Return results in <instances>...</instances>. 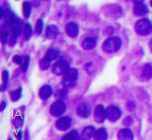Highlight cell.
Listing matches in <instances>:
<instances>
[{
  "mask_svg": "<svg viewBox=\"0 0 152 140\" xmlns=\"http://www.w3.org/2000/svg\"><path fill=\"white\" fill-rule=\"evenodd\" d=\"M7 16V27L9 29L11 30L12 35H15L16 37L21 32V20L15 15V13L10 12Z\"/></svg>",
  "mask_w": 152,
  "mask_h": 140,
  "instance_id": "cell-1",
  "label": "cell"
},
{
  "mask_svg": "<svg viewBox=\"0 0 152 140\" xmlns=\"http://www.w3.org/2000/svg\"><path fill=\"white\" fill-rule=\"evenodd\" d=\"M79 78V72L75 68H70L66 73L63 75V79L61 80V84L66 88H73L77 84Z\"/></svg>",
  "mask_w": 152,
  "mask_h": 140,
  "instance_id": "cell-2",
  "label": "cell"
},
{
  "mask_svg": "<svg viewBox=\"0 0 152 140\" xmlns=\"http://www.w3.org/2000/svg\"><path fill=\"white\" fill-rule=\"evenodd\" d=\"M121 45H122V41L120 37H112L104 41L103 44V48L106 52L114 53L120 50Z\"/></svg>",
  "mask_w": 152,
  "mask_h": 140,
  "instance_id": "cell-3",
  "label": "cell"
},
{
  "mask_svg": "<svg viewBox=\"0 0 152 140\" xmlns=\"http://www.w3.org/2000/svg\"><path fill=\"white\" fill-rule=\"evenodd\" d=\"M135 30L140 36H147L152 32V23L148 19H142L135 24Z\"/></svg>",
  "mask_w": 152,
  "mask_h": 140,
  "instance_id": "cell-4",
  "label": "cell"
},
{
  "mask_svg": "<svg viewBox=\"0 0 152 140\" xmlns=\"http://www.w3.org/2000/svg\"><path fill=\"white\" fill-rule=\"evenodd\" d=\"M69 70H70V64L64 59H61L58 61L52 67V71L56 75H64Z\"/></svg>",
  "mask_w": 152,
  "mask_h": 140,
  "instance_id": "cell-5",
  "label": "cell"
},
{
  "mask_svg": "<svg viewBox=\"0 0 152 140\" xmlns=\"http://www.w3.org/2000/svg\"><path fill=\"white\" fill-rule=\"evenodd\" d=\"M66 109V103L61 100H58L50 106V112L53 117H59L64 114Z\"/></svg>",
  "mask_w": 152,
  "mask_h": 140,
  "instance_id": "cell-6",
  "label": "cell"
},
{
  "mask_svg": "<svg viewBox=\"0 0 152 140\" xmlns=\"http://www.w3.org/2000/svg\"><path fill=\"white\" fill-rule=\"evenodd\" d=\"M106 115L110 122H117L121 117V110L116 105H111L106 108Z\"/></svg>",
  "mask_w": 152,
  "mask_h": 140,
  "instance_id": "cell-7",
  "label": "cell"
},
{
  "mask_svg": "<svg viewBox=\"0 0 152 140\" xmlns=\"http://www.w3.org/2000/svg\"><path fill=\"white\" fill-rule=\"evenodd\" d=\"M91 106L88 103H83L77 107V115L82 118H88L91 114Z\"/></svg>",
  "mask_w": 152,
  "mask_h": 140,
  "instance_id": "cell-8",
  "label": "cell"
},
{
  "mask_svg": "<svg viewBox=\"0 0 152 140\" xmlns=\"http://www.w3.org/2000/svg\"><path fill=\"white\" fill-rule=\"evenodd\" d=\"M94 118L98 123H102L105 121L107 115H106V109L104 107V105H99L96 107L94 112Z\"/></svg>",
  "mask_w": 152,
  "mask_h": 140,
  "instance_id": "cell-9",
  "label": "cell"
},
{
  "mask_svg": "<svg viewBox=\"0 0 152 140\" xmlns=\"http://www.w3.org/2000/svg\"><path fill=\"white\" fill-rule=\"evenodd\" d=\"M71 118L69 117H63L59 118L57 122H56V127L59 130L61 131H66L68 129L70 128L71 125Z\"/></svg>",
  "mask_w": 152,
  "mask_h": 140,
  "instance_id": "cell-10",
  "label": "cell"
},
{
  "mask_svg": "<svg viewBox=\"0 0 152 140\" xmlns=\"http://www.w3.org/2000/svg\"><path fill=\"white\" fill-rule=\"evenodd\" d=\"M66 33L70 37H76L79 32V25L75 22H70L66 26Z\"/></svg>",
  "mask_w": 152,
  "mask_h": 140,
  "instance_id": "cell-11",
  "label": "cell"
},
{
  "mask_svg": "<svg viewBox=\"0 0 152 140\" xmlns=\"http://www.w3.org/2000/svg\"><path fill=\"white\" fill-rule=\"evenodd\" d=\"M59 34V29L54 24H50L47 26L45 30V37L49 39H53L58 37Z\"/></svg>",
  "mask_w": 152,
  "mask_h": 140,
  "instance_id": "cell-12",
  "label": "cell"
},
{
  "mask_svg": "<svg viewBox=\"0 0 152 140\" xmlns=\"http://www.w3.org/2000/svg\"><path fill=\"white\" fill-rule=\"evenodd\" d=\"M52 93H53V88H52V87L50 86V85H44L41 88V90H40L39 96L41 97V99L45 100L50 98Z\"/></svg>",
  "mask_w": 152,
  "mask_h": 140,
  "instance_id": "cell-13",
  "label": "cell"
},
{
  "mask_svg": "<svg viewBox=\"0 0 152 140\" xmlns=\"http://www.w3.org/2000/svg\"><path fill=\"white\" fill-rule=\"evenodd\" d=\"M96 132V130L94 126H91V125L87 126L83 131L81 139H91L92 137H95Z\"/></svg>",
  "mask_w": 152,
  "mask_h": 140,
  "instance_id": "cell-14",
  "label": "cell"
},
{
  "mask_svg": "<svg viewBox=\"0 0 152 140\" xmlns=\"http://www.w3.org/2000/svg\"><path fill=\"white\" fill-rule=\"evenodd\" d=\"M149 12V8L148 7L143 4V3H140V4H137L134 8V13L137 16H143L146 15Z\"/></svg>",
  "mask_w": 152,
  "mask_h": 140,
  "instance_id": "cell-15",
  "label": "cell"
},
{
  "mask_svg": "<svg viewBox=\"0 0 152 140\" xmlns=\"http://www.w3.org/2000/svg\"><path fill=\"white\" fill-rule=\"evenodd\" d=\"M118 139L120 140H132L134 139V134L129 129H121L118 132Z\"/></svg>",
  "mask_w": 152,
  "mask_h": 140,
  "instance_id": "cell-16",
  "label": "cell"
},
{
  "mask_svg": "<svg viewBox=\"0 0 152 140\" xmlns=\"http://www.w3.org/2000/svg\"><path fill=\"white\" fill-rule=\"evenodd\" d=\"M96 41L91 37H88L85 38L82 43L83 48L86 50H92L96 47Z\"/></svg>",
  "mask_w": 152,
  "mask_h": 140,
  "instance_id": "cell-17",
  "label": "cell"
},
{
  "mask_svg": "<svg viewBox=\"0 0 152 140\" xmlns=\"http://www.w3.org/2000/svg\"><path fill=\"white\" fill-rule=\"evenodd\" d=\"M60 51L58 47L52 46L50 47V49H48L46 54H45V57L47 59H49L50 61L55 60L56 59H58V57L59 56Z\"/></svg>",
  "mask_w": 152,
  "mask_h": 140,
  "instance_id": "cell-18",
  "label": "cell"
},
{
  "mask_svg": "<svg viewBox=\"0 0 152 140\" xmlns=\"http://www.w3.org/2000/svg\"><path fill=\"white\" fill-rule=\"evenodd\" d=\"M142 77L143 79L148 80L152 78V63H148L145 65L142 72Z\"/></svg>",
  "mask_w": 152,
  "mask_h": 140,
  "instance_id": "cell-19",
  "label": "cell"
},
{
  "mask_svg": "<svg viewBox=\"0 0 152 140\" xmlns=\"http://www.w3.org/2000/svg\"><path fill=\"white\" fill-rule=\"evenodd\" d=\"M2 79H3V84L1 85V91L5 92L7 88V84H8L9 80V72L8 70H3L2 73Z\"/></svg>",
  "mask_w": 152,
  "mask_h": 140,
  "instance_id": "cell-20",
  "label": "cell"
},
{
  "mask_svg": "<svg viewBox=\"0 0 152 140\" xmlns=\"http://www.w3.org/2000/svg\"><path fill=\"white\" fill-rule=\"evenodd\" d=\"M95 139L98 140H105L108 139V132L104 128H100L97 130L95 134Z\"/></svg>",
  "mask_w": 152,
  "mask_h": 140,
  "instance_id": "cell-21",
  "label": "cell"
},
{
  "mask_svg": "<svg viewBox=\"0 0 152 140\" xmlns=\"http://www.w3.org/2000/svg\"><path fill=\"white\" fill-rule=\"evenodd\" d=\"M32 11V6L31 3L28 1H24L23 3V14L25 18H28L31 14Z\"/></svg>",
  "mask_w": 152,
  "mask_h": 140,
  "instance_id": "cell-22",
  "label": "cell"
},
{
  "mask_svg": "<svg viewBox=\"0 0 152 140\" xmlns=\"http://www.w3.org/2000/svg\"><path fill=\"white\" fill-rule=\"evenodd\" d=\"M32 27L29 23H27L23 28V37L25 40H28L32 37Z\"/></svg>",
  "mask_w": 152,
  "mask_h": 140,
  "instance_id": "cell-23",
  "label": "cell"
},
{
  "mask_svg": "<svg viewBox=\"0 0 152 140\" xmlns=\"http://www.w3.org/2000/svg\"><path fill=\"white\" fill-rule=\"evenodd\" d=\"M8 27H3L2 29V31H1V41L3 44H7V41H9V31L7 29Z\"/></svg>",
  "mask_w": 152,
  "mask_h": 140,
  "instance_id": "cell-24",
  "label": "cell"
},
{
  "mask_svg": "<svg viewBox=\"0 0 152 140\" xmlns=\"http://www.w3.org/2000/svg\"><path fill=\"white\" fill-rule=\"evenodd\" d=\"M81 139L79 136V132L77 131L76 130H73L70 132H69L68 134H65L62 139Z\"/></svg>",
  "mask_w": 152,
  "mask_h": 140,
  "instance_id": "cell-25",
  "label": "cell"
},
{
  "mask_svg": "<svg viewBox=\"0 0 152 140\" xmlns=\"http://www.w3.org/2000/svg\"><path fill=\"white\" fill-rule=\"evenodd\" d=\"M22 96V88H19L16 90L12 91L11 92V98H12V101H17L20 99Z\"/></svg>",
  "mask_w": 152,
  "mask_h": 140,
  "instance_id": "cell-26",
  "label": "cell"
},
{
  "mask_svg": "<svg viewBox=\"0 0 152 140\" xmlns=\"http://www.w3.org/2000/svg\"><path fill=\"white\" fill-rule=\"evenodd\" d=\"M50 63H51V61L45 57L44 59H41V61H40V62H39L40 68H41L42 70H47L50 68Z\"/></svg>",
  "mask_w": 152,
  "mask_h": 140,
  "instance_id": "cell-27",
  "label": "cell"
},
{
  "mask_svg": "<svg viewBox=\"0 0 152 140\" xmlns=\"http://www.w3.org/2000/svg\"><path fill=\"white\" fill-rule=\"evenodd\" d=\"M29 62H30V59L29 56L28 55H25L23 57V62L21 63L20 67H21V70L23 72H26L28 68V66H29Z\"/></svg>",
  "mask_w": 152,
  "mask_h": 140,
  "instance_id": "cell-28",
  "label": "cell"
},
{
  "mask_svg": "<svg viewBox=\"0 0 152 140\" xmlns=\"http://www.w3.org/2000/svg\"><path fill=\"white\" fill-rule=\"evenodd\" d=\"M43 28H44V22L41 19H39L36 23V29L35 32L37 35H41V32L43 31Z\"/></svg>",
  "mask_w": 152,
  "mask_h": 140,
  "instance_id": "cell-29",
  "label": "cell"
},
{
  "mask_svg": "<svg viewBox=\"0 0 152 140\" xmlns=\"http://www.w3.org/2000/svg\"><path fill=\"white\" fill-rule=\"evenodd\" d=\"M133 123H134V120H133L132 117H130V116L126 117L125 119L123 120V124L126 125V126H129V125H133Z\"/></svg>",
  "mask_w": 152,
  "mask_h": 140,
  "instance_id": "cell-30",
  "label": "cell"
},
{
  "mask_svg": "<svg viewBox=\"0 0 152 140\" xmlns=\"http://www.w3.org/2000/svg\"><path fill=\"white\" fill-rule=\"evenodd\" d=\"M13 61L15 62L16 64L20 66L21 63H22V62H23V57H21V56L20 55H15L14 56V58H13Z\"/></svg>",
  "mask_w": 152,
  "mask_h": 140,
  "instance_id": "cell-31",
  "label": "cell"
},
{
  "mask_svg": "<svg viewBox=\"0 0 152 140\" xmlns=\"http://www.w3.org/2000/svg\"><path fill=\"white\" fill-rule=\"evenodd\" d=\"M133 3H134L135 4H140L144 2V0H132Z\"/></svg>",
  "mask_w": 152,
  "mask_h": 140,
  "instance_id": "cell-32",
  "label": "cell"
},
{
  "mask_svg": "<svg viewBox=\"0 0 152 140\" xmlns=\"http://www.w3.org/2000/svg\"><path fill=\"white\" fill-rule=\"evenodd\" d=\"M6 105L7 103L5 102V101H3V102H2V104H1V111H3V109L6 107Z\"/></svg>",
  "mask_w": 152,
  "mask_h": 140,
  "instance_id": "cell-33",
  "label": "cell"
},
{
  "mask_svg": "<svg viewBox=\"0 0 152 140\" xmlns=\"http://www.w3.org/2000/svg\"><path fill=\"white\" fill-rule=\"evenodd\" d=\"M16 137H17V139H22V132H21V131H18L17 135H16Z\"/></svg>",
  "mask_w": 152,
  "mask_h": 140,
  "instance_id": "cell-34",
  "label": "cell"
},
{
  "mask_svg": "<svg viewBox=\"0 0 152 140\" xmlns=\"http://www.w3.org/2000/svg\"><path fill=\"white\" fill-rule=\"evenodd\" d=\"M149 45H150V49H151V51H152V39L151 40V41H150Z\"/></svg>",
  "mask_w": 152,
  "mask_h": 140,
  "instance_id": "cell-35",
  "label": "cell"
},
{
  "mask_svg": "<svg viewBox=\"0 0 152 140\" xmlns=\"http://www.w3.org/2000/svg\"><path fill=\"white\" fill-rule=\"evenodd\" d=\"M151 6L152 7V0H151Z\"/></svg>",
  "mask_w": 152,
  "mask_h": 140,
  "instance_id": "cell-36",
  "label": "cell"
},
{
  "mask_svg": "<svg viewBox=\"0 0 152 140\" xmlns=\"http://www.w3.org/2000/svg\"><path fill=\"white\" fill-rule=\"evenodd\" d=\"M45 1H48V0H45Z\"/></svg>",
  "mask_w": 152,
  "mask_h": 140,
  "instance_id": "cell-37",
  "label": "cell"
}]
</instances>
